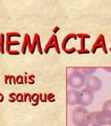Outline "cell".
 Returning a JSON list of instances; mask_svg holds the SVG:
<instances>
[{"instance_id":"obj_1","label":"cell","mask_w":111,"mask_h":126,"mask_svg":"<svg viewBox=\"0 0 111 126\" xmlns=\"http://www.w3.org/2000/svg\"><path fill=\"white\" fill-rule=\"evenodd\" d=\"M89 112L84 106L77 107L72 112V122L77 126H86L89 120Z\"/></svg>"},{"instance_id":"obj_2","label":"cell","mask_w":111,"mask_h":126,"mask_svg":"<svg viewBox=\"0 0 111 126\" xmlns=\"http://www.w3.org/2000/svg\"><path fill=\"white\" fill-rule=\"evenodd\" d=\"M68 85L73 88H81L85 85V76L79 72H75L68 77Z\"/></svg>"},{"instance_id":"obj_3","label":"cell","mask_w":111,"mask_h":126,"mask_svg":"<svg viewBox=\"0 0 111 126\" xmlns=\"http://www.w3.org/2000/svg\"><path fill=\"white\" fill-rule=\"evenodd\" d=\"M92 114H93L95 121L101 126L111 124V113L102 110V112H98V113H92Z\"/></svg>"},{"instance_id":"obj_4","label":"cell","mask_w":111,"mask_h":126,"mask_svg":"<svg viewBox=\"0 0 111 126\" xmlns=\"http://www.w3.org/2000/svg\"><path fill=\"white\" fill-rule=\"evenodd\" d=\"M92 101H93V92L89 89H84L80 91V99H79V104L82 106H87L90 105Z\"/></svg>"},{"instance_id":"obj_5","label":"cell","mask_w":111,"mask_h":126,"mask_svg":"<svg viewBox=\"0 0 111 126\" xmlns=\"http://www.w3.org/2000/svg\"><path fill=\"white\" fill-rule=\"evenodd\" d=\"M85 85H86L87 89H89L91 91H97L102 87V82L98 77L90 76V77L87 78L86 82H85Z\"/></svg>"},{"instance_id":"obj_6","label":"cell","mask_w":111,"mask_h":126,"mask_svg":"<svg viewBox=\"0 0 111 126\" xmlns=\"http://www.w3.org/2000/svg\"><path fill=\"white\" fill-rule=\"evenodd\" d=\"M50 49H56V50H57L58 54H60V49H59V45H58V38L57 36H56L55 34L53 35L49 38V40L47 41V44L45 46V49L43 50V53H48Z\"/></svg>"},{"instance_id":"obj_7","label":"cell","mask_w":111,"mask_h":126,"mask_svg":"<svg viewBox=\"0 0 111 126\" xmlns=\"http://www.w3.org/2000/svg\"><path fill=\"white\" fill-rule=\"evenodd\" d=\"M79 99H80V91H77V90L67 91V103L69 105L79 104Z\"/></svg>"},{"instance_id":"obj_8","label":"cell","mask_w":111,"mask_h":126,"mask_svg":"<svg viewBox=\"0 0 111 126\" xmlns=\"http://www.w3.org/2000/svg\"><path fill=\"white\" fill-rule=\"evenodd\" d=\"M100 47H102L103 50H104V53H107L106 42H105V38H104V36H103V35L99 36V38L97 39V41H95V43L93 44V46H92L91 51L94 54L95 51H97V49H100Z\"/></svg>"},{"instance_id":"obj_9","label":"cell","mask_w":111,"mask_h":126,"mask_svg":"<svg viewBox=\"0 0 111 126\" xmlns=\"http://www.w3.org/2000/svg\"><path fill=\"white\" fill-rule=\"evenodd\" d=\"M76 37H77L76 35L70 34V35H68V36H66L65 39L63 40V42H62V47H63V50H64L65 53H66V50H67V49H66V44L68 43V41H69V40L71 39V38H76Z\"/></svg>"},{"instance_id":"obj_10","label":"cell","mask_w":111,"mask_h":126,"mask_svg":"<svg viewBox=\"0 0 111 126\" xmlns=\"http://www.w3.org/2000/svg\"><path fill=\"white\" fill-rule=\"evenodd\" d=\"M31 41V38H29V35L26 34L24 37V41H23V45H22V54H25V51H26V49L28 46V42Z\"/></svg>"},{"instance_id":"obj_11","label":"cell","mask_w":111,"mask_h":126,"mask_svg":"<svg viewBox=\"0 0 111 126\" xmlns=\"http://www.w3.org/2000/svg\"><path fill=\"white\" fill-rule=\"evenodd\" d=\"M86 126H101V125H100L98 122L95 121L93 114L90 113V114H89V120H88V123H87Z\"/></svg>"},{"instance_id":"obj_12","label":"cell","mask_w":111,"mask_h":126,"mask_svg":"<svg viewBox=\"0 0 111 126\" xmlns=\"http://www.w3.org/2000/svg\"><path fill=\"white\" fill-rule=\"evenodd\" d=\"M40 41V37L38 34L35 35V38H34V41H33V44H32V50H31V54H34L35 53V50H36V46L38 42Z\"/></svg>"},{"instance_id":"obj_13","label":"cell","mask_w":111,"mask_h":126,"mask_svg":"<svg viewBox=\"0 0 111 126\" xmlns=\"http://www.w3.org/2000/svg\"><path fill=\"white\" fill-rule=\"evenodd\" d=\"M4 40H5L4 34H1L0 35V51H1V54H4V44L6 43Z\"/></svg>"},{"instance_id":"obj_14","label":"cell","mask_w":111,"mask_h":126,"mask_svg":"<svg viewBox=\"0 0 111 126\" xmlns=\"http://www.w3.org/2000/svg\"><path fill=\"white\" fill-rule=\"evenodd\" d=\"M4 81H5L6 84H13V83H14V84H17L16 78H15L14 76H5Z\"/></svg>"},{"instance_id":"obj_15","label":"cell","mask_w":111,"mask_h":126,"mask_svg":"<svg viewBox=\"0 0 111 126\" xmlns=\"http://www.w3.org/2000/svg\"><path fill=\"white\" fill-rule=\"evenodd\" d=\"M103 110L106 113H111V100H109V101H107L104 103V106H103Z\"/></svg>"},{"instance_id":"obj_16","label":"cell","mask_w":111,"mask_h":126,"mask_svg":"<svg viewBox=\"0 0 111 126\" xmlns=\"http://www.w3.org/2000/svg\"><path fill=\"white\" fill-rule=\"evenodd\" d=\"M16 82H17V84H23V82H24L23 76H17L16 77Z\"/></svg>"},{"instance_id":"obj_17","label":"cell","mask_w":111,"mask_h":126,"mask_svg":"<svg viewBox=\"0 0 111 126\" xmlns=\"http://www.w3.org/2000/svg\"><path fill=\"white\" fill-rule=\"evenodd\" d=\"M16 100H17V102H24V95H22V94H17Z\"/></svg>"},{"instance_id":"obj_18","label":"cell","mask_w":111,"mask_h":126,"mask_svg":"<svg viewBox=\"0 0 111 126\" xmlns=\"http://www.w3.org/2000/svg\"><path fill=\"white\" fill-rule=\"evenodd\" d=\"M16 97H17V94H15V92H12V94H10V102H15L17 101L16 100Z\"/></svg>"},{"instance_id":"obj_19","label":"cell","mask_w":111,"mask_h":126,"mask_svg":"<svg viewBox=\"0 0 111 126\" xmlns=\"http://www.w3.org/2000/svg\"><path fill=\"white\" fill-rule=\"evenodd\" d=\"M95 72V68H84L83 69V73L85 74H89V75H91L92 73Z\"/></svg>"},{"instance_id":"obj_20","label":"cell","mask_w":111,"mask_h":126,"mask_svg":"<svg viewBox=\"0 0 111 126\" xmlns=\"http://www.w3.org/2000/svg\"><path fill=\"white\" fill-rule=\"evenodd\" d=\"M39 98H40V101H42V102H46L47 101V95L46 94H44V95L40 94L39 95Z\"/></svg>"},{"instance_id":"obj_21","label":"cell","mask_w":111,"mask_h":126,"mask_svg":"<svg viewBox=\"0 0 111 126\" xmlns=\"http://www.w3.org/2000/svg\"><path fill=\"white\" fill-rule=\"evenodd\" d=\"M55 95L53 94H49V95H47V101H50V102H54L55 101Z\"/></svg>"},{"instance_id":"obj_22","label":"cell","mask_w":111,"mask_h":126,"mask_svg":"<svg viewBox=\"0 0 111 126\" xmlns=\"http://www.w3.org/2000/svg\"><path fill=\"white\" fill-rule=\"evenodd\" d=\"M78 53H79V54H88V53H89V50H78Z\"/></svg>"},{"instance_id":"obj_23","label":"cell","mask_w":111,"mask_h":126,"mask_svg":"<svg viewBox=\"0 0 111 126\" xmlns=\"http://www.w3.org/2000/svg\"><path fill=\"white\" fill-rule=\"evenodd\" d=\"M29 97V94H25L24 95V102H26L27 101V98Z\"/></svg>"},{"instance_id":"obj_24","label":"cell","mask_w":111,"mask_h":126,"mask_svg":"<svg viewBox=\"0 0 111 126\" xmlns=\"http://www.w3.org/2000/svg\"><path fill=\"white\" fill-rule=\"evenodd\" d=\"M3 100H4V96L2 94H0V102H3Z\"/></svg>"},{"instance_id":"obj_25","label":"cell","mask_w":111,"mask_h":126,"mask_svg":"<svg viewBox=\"0 0 111 126\" xmlns=\"http://www.w3.org/2000/svg\"><path fill=\"white\" fill-rule=\"evenodd\" d=\"M28 83H29V84H34V83H35L34 79H28Z\"/></svg>"},{"instance_id":"obj_26","label":"cell","mask_w":111,"mask_h":126,"mask_svg":"<svg viewBox=\"0 0 111 126\" xmlns=\"http://www.w3.org/2000/svg\"><path fill=\"white\" fill-rule=\"evenodd\" d=\"M28 79H35V76H34V75H31V76H28Z\"/></svg>"},{"instance_id":"obj_27","label":"cell","mask_w":111,"mask_h":126,"mask_svg":"<svg viewBox=\"0 0 111 126\" xmlns=\"http://www.w3.org/2000/svg\"><path fill=\"white\" fill-rule=\"evenodd\" d=\"M58 31H59V27H56V28L54 29V33H57Z\"/></svg>"},{"instance_id":"obj_28","label":"cell","mask_w":111,"mask_h":126,"mask_svg":"<svg viewBox=\"0 0 111 126\" xmlns=\"http://www.w3.org/2000/svg\"><path fill=\"white\" fill-rule=\"evenodd\" d=\"M110 125H111V124H110Z\"/></svg>"}]
</instances>
